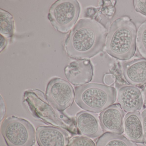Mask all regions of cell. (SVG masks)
Masks as SVG:
<instances>
[{"label": "cell", "instance_id": "16", "mask_svg": "<svg viewBox=\"0 0 146 146\" xmlns=\"http://www.w3.org/2000/svg\"><path fill=\"white\" fill-rule=\"evenodd\" d=\"M14 20L12 15L8 12L0 9V33L7 39L13 36Z\"/></svg>", "mask_w": 146, "mask_h": 146}, {"label": "cell", "instance_id": "15", "mask_svg": "<svg viewBox=\"0 0 146 146\" xmlns=\"http://www.w3.org/2000/svg\"><path fill=\"white\" fill-rule=\"evenodd\" d=\"M96 146H138L122 134L107 132L102 134L96 141Z\"/></svg>", "mask_w": 146, "mask_h": 146}, {"label": "cell", "instance_id": "13", "mask_svg": "<svg viewBox=\"0 0 146 146\" xmlns=\"http://www.w3.org/2000/svg\"><path fill=\"white\" fill-rule=\"evenodd\" d=\"M75 122L79 135L91 138L100 137L102 135V129L98 119L88 111H81L77 113Z\"/></svg>", "mask_w": 146, "mask_h": 146}, {"label": "cell", "instance_id": "12", "mask_svg": "<svg viewBox=\"0 0 146 146\" xmlns=\"http://www.w3.org/2000/svg\"><path fill=\"white\" fill-rule=\"evenodd\" d=\"M123 75L126 82L132 86L146 84V59L134 60L122 63Z\"/></svg>", "mask_w": 146, "mask_h": 146}, {"label": "cell", "instance_id": "18", "mask_svg": "<svg viewBox=\"0 0 146 146\" xmlns=\"http://www.w3.org/2000/svg\"><path fill=\"white\" fill-rule=\"evenodd\" d=\"M68 146H96L93 140L88 137L77 136L70 139Z\"/></svg>", "mask_w": 146, "mask_h": 146}, {"label": "cell", "instance_id": "11", "mask_svg": "<svg viewBox=\"0 0 146 146\" xmlns=\"http://www.w3.org/2000/svg\"><path fill=\"white\" fill-rule=\"evenodd\" d=\"M118 102L122 108L127 112L141 110L143 98L140 90L134 86H124L119 89L117 96Z\"/></svg>", "mask_w": 146, "mask_h": 146}, {"label": "cell", "instance_id": "7", "mask_svg": "<svg viewBox=\"0 0 146 146\" xmlns=\"http://www.w3.org/2000/svg\"><path fill=\"white\" fill-rule=\"evenodd\" d=\"M45 96L53 106L63 112L72 106L75 99V92L70 83L55 77L48 84Z\"/></svg>", "mask_w": 146, "mask_h": 146}, {"label": "cell", "instance_id": "8", "mask_svg": "<svg viewBox=\"0 0 146 146\" xmlns=\"http://www.w3.org/2000/svg\"><path fill=\"white\" fill-rule=\"evenodd\" d=\"M64 73L71 84L75 86H82L92 81L94 67L90 60H74L65 68Z\"/></svg>", "mask_w": 146, "mask_h": 146}, {"label": "cell", "instance_id": "21", "mask_svg": "<svg viewBox=\"0 0 146 146\" xmlns=\"http://www.w3.org/2000/svg\"><path fill=\"white\" fill-rule=\"evenodd\" d=\"M104 83L108 86H110L114 84L115 82V78L113 75L111 74H106L103 79Z\"/></svg>", "mask_w": 146, "mask_h": 146}, {"label": "cell", "instance_id": "14", "mask_svg": "<svg viewBox=\"0 0 146 146\" xmlns=\"http://www.w3.org/2000/svg\"><path fill=\"white\" fill-rule=\"evenodd\" d=\"M124 129L128 139L136 143H144L141 115L139 111L126 114L124 119Z\"/></svg>", "mask_w": 146, "mask_h": 146}, {"label": "cell", "instance_id": "19", "mask_svg": "<svg viewBox=\"0 0 146 146\" xmlns=\"http://www.w3.org/2000/svg\"><path fill=\"white\" fill-rule=\"evenodd\" d=\"M133 5L136 11L146 16V0H135Z\"/></svg>", "mask_w": 146, "mask_h": 146}, {"label": "cell", "instance_id": "5", "mask_svg": "<svg viewBox=\"0 0 146 146\" xmlns=\"http://www.w3.org/2000/svg\"><path fill=\"white\" fill-rule=\"evenodd\" d=\"M1 132L7 146H33L35 144V131L28 120L14 116L5 119Z\"/></svg>", "mask_w": 146, "mask_h": 146}, {"label": "cell", "instance_id": "17", "mask_svg": "<svg viewBox=\"0 0 146 146\" xmlns=\"http://www.w3.org/2000/svg\"><path fill=\"white\" fill-rule=\"evenodd\" d=\"M136 45L140 54L146 59V21L141 24L137 30Z\"/></svg>", "mask_w": 146, "mask_h": 146}, {"label": "cell", "instance_id": "9", "mask_svg": "<svg viewBox=\"0 0 146 146\" xmlns=\"http://www.w3.org/2000/svg\"><path fill=\"white\" fill-rule=\"evenodd\" d=\"M39 146H68L70 137L64 129L49 125H41L36 131Z\"/></svg>", "mask_w": 146, "mask_h": 146}, {"label": "cell", "instance_id": "23", "mask_svg": "<svg viewBox=\"0 0 146 146\" xmlns=\"http://www.w3.org/2000/svg\"><path fill=\"white\" fill-rule=\"evenodd\" d=\"M8 42L6 38L4 37L3 36L1 35V48H0V52H1L2 51L4 50L7 46L8 44Z\"/></svg>", "mask_w": 146, "mask_h": 146}, {"label": "cell", "instance_id": "6", "mask_svg": "<svg viewBox=\"0 0 146 146\" xmlns=\"http://www.w3.org/2000/svg\"><path fill=\"white\" fill-rule=\"evenodd\" d=\"M81 10L76 0H58L51 5L48 18L56 31L66 34L76 23Z\"/></svg>", "mask_w": 146, "mask_h": 146}, {"label": "cell", "instance_id": "4", "mask_svg": "<svg viewBox=\"0 0 146 146\" xmlns=\"http://www.w3.org/2000/svg\"><path fill=\"white\" fill-rule=\"evenodd\" d=\"M75 92L77 105L83 110L95 113L112 106L117 99L115 88L96 83L76 87Z\"/></svg>", "mask_w": 146, "mask_h": 146}, {"label": "cell", "instance_id": "22", "mask_svg": "<svg viewBox=\"0 0 146 146\" xmlns=\"http://www.w3.org/2000/svg\"><path fill=\"white\" fill-rule=\"evenodd\" d=\"M1 120L2 121L3 118L5 117L6 113V108L4 101L2 100V96L1 97Z\"/></svg>", "mask_w": 146, "mask_h": 146}, {"label": "cell", "instance_id": "1", "mask_svg": "<svg viewBox=\"0 0 146 146\" xmlns=\"http://www.w3.org/2000/svg\"><path fill=\"white\" fill-rule=\"evenodd\" d=\"M107 31L101 23L91 19H82L67 36L64 48L72 59H88L103 51Z\"/></svg>", "mask_w": 146, "mask_h": 146}, {"label": "cell", "instance_id": "24", "mask_svg": "<svg viewBox=\"0 0 146 146\" xmlns=\"http://www.w3.org/2000/svg\"><path fill=\"white\" fill-rule=\"evenodd\" d=\"M143 101H144V104L146 106V85L144 87L143 91Z\"/></svg>", "mask_w": 146, "mask_h": 146}, {"label": "cell", "instance_id": "10", "mask_svg": "<svg viewBox=\"0 0 146 146\" xmlns=\"http://www.w3.org/2000/svg\"><path fill=\"white\" fill-rule=\"evenodd\" d=\"M124 112L119 104H113L102 111L100 121L102 129L108 132L122 134L124 129Z\"/></svg>", "mask_w": 146, "mask_h": 146}, {"label": "cell", "instance_id": "20", "mask_svg": "<svg viewBox=\"0 0 146 146\" xmlns=\"http://www.w3.org/2000/svg\"><path fill=\"white\" fill-rule=\"evenodd\" d=\"M141 115L143 131V141L144 143L146 144V109L143 111Z\"/></svg>", "mask_w": 146, "mask_h": 146}, {"label": "cell", "instance_id": "3", "mask_svg": "<svg viewBox=\"0 0 146 146\" xmlns=\"http://www.w3.org/2000/svg\"><path fill=\"white\" fill-rule=\"evenodd\" d=\"M24 102L36 117L46 123L64 129L73 135H78L75 119L69 117L53 106L46 99L44 93L37 89L26 90Z\"/></svg>", "mask_w": 146, "mask_h": 146}, {"label": "cell", "instance_id": "2", "mask_svg": "<svg viewBox=\"0 0 146 146\" xmlns=\"http://www.w3.org/2000/svg\"><path fill=\"white\" fill-rule=\"evenodd\" d=\"M137 35L135 25L129 17L117 19L109 28L105 50L113 58L124 61L129 60L135 53Z\"/></svg>", "mask_w": 146, "mask_h": 146}]
</instances>
